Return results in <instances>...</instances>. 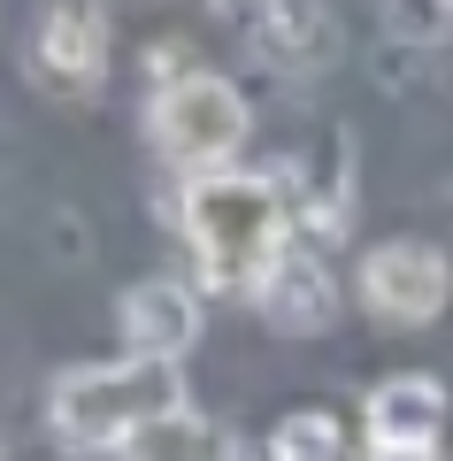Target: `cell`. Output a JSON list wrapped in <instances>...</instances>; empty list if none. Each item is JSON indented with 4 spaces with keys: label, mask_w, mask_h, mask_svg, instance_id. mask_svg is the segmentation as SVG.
<instances>
[{
    "label": "cell",
    "mask_w": 453,
    "mask_h": 461,
    "mask_svg": "<svg viewBox=\"0 0 453 461\" xmlns=\"http://www.w3.org/2000/svg\"><path fill=\"white\" fill-rule=\"evenodd\" d=\"M185 247H193L200 285L215 293H254V277L292 247V208L254 169H193L185 185Z\"/></svg>",
    "instance_id": "obj_1"
},
{
    "label": "cell",
    "mask_w": 453,
    "mask_h": 461,
    "mask_svg": "<svg viewBox=\"0 0 453 461\" xmlns=\"http://www.w3.org/2000/svg\"><path fill=\"white\" fill-rule=\"evenodd\" d=\"M185 400V369L169 354H123V362H85L47 384V430L62 454H115L146 415Z\"/></svg>",
    "instance_id": "obj_2"
},
{
    "label": "cell",
    "mask_w": 453,
    "mask_h": 461,
    "mask_svg": "<svg viewBox=\"0 0 453 461\" xmlns=\"http://www.w3.org/2000/svg\"><path fill=\"white\" fill-rule=\"evenodd\" d=\"M246 93L231 77H215V69H169L162 93H154V108H146V131H154V147H162L169 169H215V162H239L246 147Z\"/></svg>",
    "instance_id": "obj_3"
},
{
    "label": "cell",
    "mask_w": 453,
    "mask_h": 461,
    "mask_svg": "<svg viewBox=\"0 0 453 461\" xmlns=\"http://www.w3.org/2000/svg\"><path fill=\"white\" fill-rule=\"evenodd\" d=\"M354 300L376 315L385 330H422L446 315L453 300V262L446 247H430V239H385V247L361 254L354 269Z\"/></svg>",
    "instance_id": "obj_4"
},
{
    "label": "cell",
    "mask_w": 453,
    "mask_h": 461,
    "mask_svg": "<svg viewBox=\"0 0 453 461\" xmlns=\"http://www.w3.org/2000/svg\"><path fill=\"white\" fill-rule=\"evenodd\" d=\"M32 77L54 100H93L108 77V8L100 0H54L32 39Z\"/></svg>",
    "instance_id": "obj_5"
},
{
    "label": "cell",
    "mask_w": 453,
    "mask_h": 461,
    "mask_svg": "<svg viewBox=\"0 0 453 461\" xmlns=\"http://www.w3.org/2000/svg\"><path fill=\"white\" fill-rule=\"evenodd\" d=\"M246 300H254L261 323L285 330V339H323V330L339 323V277H331L300 239H292V247L254 277V293H246Z\"/></svg>",
    "instance_id": "obj_6"
},
{
    "label": "cell",
    "mask_w": 453,
    "mask_h": 461,
    "mask_svg": "<svg viewBox=\"0 0 453 461\" xmlns=\"http://www.w3.org/2000/svg\"><path fill=\"white\" fill-rule=\"evenodd\" d=\"M369 446L385 454H438V430H446V384L407 369V377H385L369 393Z\"/></svg>",
    "instance_id": "obj_7"
},
{
    "label": "cell",
    "mask_w": 453,
    "mask_h": 461,
    "mask_svg": "<svg viewBox=\"0 0 453 461\" xmlns=\"http://www.w3.org/2000/svg\"><path fill=\"white\" fill-rule=\"evenodd\" d=\"M115 323H123L131 354H169V362H185L193 339H200V300L177 277H139L123 293V308H115Z\"/></svg>",
    "instance_id": "obj_8"
},
{
    "label": "cell",
    "mask_w": 453,
    "mask_h": 461,
    "mask_svg": "<svg viewBox=\"0 0 453 461\" xmlns=\"http://www.w3.org/2000/svg\"><path fill=\"white\" fill-rule=\"evenodd\" d=\"M115 454H123V461H239V430L177 400V408L146 415V423L131 430Z\"/></svg>",
    "instance_id": "obj_9"
},
{
    "label": "cell",
    "mask_w": 453,
    "mask_h": 461,
    "mask_svg": "<svg viewBox=\"0 0 453 461\" xmlns=\"http://www.w3.org/2000/svg\"><path fill=\"white\" fill-rule=\"evenodd\" d=\"M269 461H346L339 415H323V408L285 415V423H276V438H269Z\"/></svg>",
    "instance_id": "obj_10"
},
{
    "label": "cell",
    "mask_w": 453,
    "mask_h": 461,
    "mask_svg": "<svg viewBox=\"0 0 453 461\" xmlns=\"http://www.w3.org/2000/svg\"><path fill=\"white\" fill-rule=\"evenodd\" d=\"M369 461H430V454H385V446H376V454Z\"/></svg>",
    "instance_id": "obj_11"
},
{
    "label": "cell",
    "mask_w": 453,
    "mask_h": 461,
    "mask_svg": "<svg viewBox=\"0 0 453 461\" xmlns=\"http://www.w3.org/2000/svg\"><path fill=\"white\" fill-rule=\"evenodd\" d=\"M0 461H8V446H0Z\"/></svg>",
    "instance_id": "obj_12"
}]
</instances>
